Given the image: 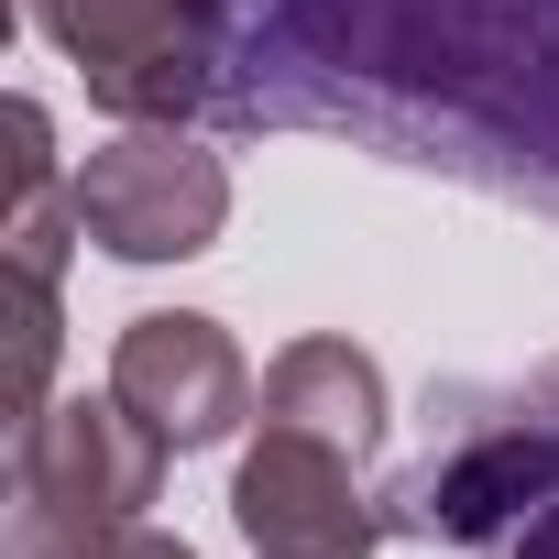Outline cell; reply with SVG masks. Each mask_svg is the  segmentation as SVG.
Wrapping results in <instances>:
<instances>
[{
    "mask_svg": "<svg viewBox=\"0 0 559 559\" xmlns=\"http://www.w3.org/2000/svg\"><path fill=\"white\" fill-rule=\"evenodd\" d=\"M78 230L110 263H198L230 230V165L187 121H121L78 165Z\"/></svg>",
    "mask_w": 559,
    "mask_h": 559,
    "instance_id": "7a4b0ae2",
    "label": "cell"
},
{
    "mask_svg": "<svg viewBox=\"0 0 559 559\" xmlns=\"http://www.w3.org/2000/svg\"><path fill=\"white\" fill-rule=\"evenodd\" d=\"M165 439L121 395H67L12 428V559H78L88 537L132 526L165 493Z\"/></svg>",
    "mask_w": 559,
    "mask_h": 559,
    "instance_id": "6da1fadb",
    "label": "cell"
},
{
    "mask_svg": "<svg viewBox=\"0 0 559 559\" xmlns=\"http://www.w3.org/2000/svg\"><path fill=\"white\" fill-rule=\"evenodd\" d=\"M56 352H67V308H56V274H12V384H0L12 428H34V417L56 406Z\"/></svg>",
    "mask_w": 559,
    "mask_h": 559,
    "instance_id": "ba28073f",
    "label": "cell"
},
{
    "mask_svg": "<svg viewBox=\"0 0 559 559\" xmlns=\"http://www.w3.org/2000/svg\"><path fill=\"white\" fill-rule=\"evenodd\" d=\"M559 493V428L537 417V395L515 417H472L439 461H417L384 493L395 537H450V548H515Z\"/></svg>",
    "mask_w": 559,
    "mask_h": 559,
    "instance_id": "277c9868",
    "label": "cell"
},
{
    "mask_svg": "<svg viewBox=\"0 0 559 559\" xmlns=\"http://www.w3.org/2000/svg\"><path fill=\"white\" fill-rule=\"evenodd\" d=\"M526 395H537V417L559 428V362H537V384H526Z\"/></svg>",
    "mask_w": 559,
    "mask_h": 559,
    "instance_id": "8fae6325",
    "label": "cell"
},
{
    "mask_svg": "<svg viewBox=\"0 0 559 559\" xmlns=\"http://www.w3.org/2000/svg\"><path fill=\"white\" fill-rule=\"evenodd\" d=\"M78 559H198L176 526H154V515H132V526H110V537H88Z\"/></svg>",
    "mask_w": 559,
    "mask_h": 559,
    "instance_id": "30bf717a",
    "label": "cell"
},
{
    "mask_svg": "<svg viewBox=\"0 0 559 559\" xmlns=\"http://www.w3.org/2000/svg\"><path fill=\"white\" fill-rule=\"evenodd\" d=\"M78 176H56V121H45V99H12V209L23 198H67Z\"/></svg>",
    "mask_w": 559,
    "mask_h": 559,
    "instance_id": "9c48e42d",
    "label": "cell"
},
{
    "mask_svg": "<svg viewBox=\"0 0 559 559\" xmlns=\"http://www.w3.org/2000/svg\"><path fill=\"white\" fill-rule=\"evenodd\" d=\"M230 526L252 537V559H373L395 537L384 493H362L352 450H330L308 428H274V417L230 472Z\"/></svg>",
    "mask_w": 559,
    "mask_h": 559,
    "instance_id": "5b68a950",
    "label": "cell"
},
{
    "mask_svg": "<svg viewBox=\"0 0 559 559\" xmlns=\"http://www.w3.org/2000/svg\"><path fill=\"white\" fill-rule=\"evenodd\" d=\"M23 23L88 78V110L110 121H198L209 99L198 0H23Z\"/></svg>",
    "mask_w": 559,
    "mask_h": 559,
    "instance_id": "3957f363",
    "label": "cell"
},
{
    "mask_svg": "<svg viewBox=\"0 0 559 559\" xmlns=\"http://www.w3.org/2000/svg\"><path fill=\"white\" fill-rule=\"evenodd\" d=\"M110 395L187 461V450H219V439L241 428L252 362H241V341H230L209 308H143V319H121V341H110Z\"/></svg>",
    "mask_w": 559,
    "mask_h": 559,
    "instance_id": "8992f818",
    "label": "cell"
},
{
    "mask_svg": "<svg viewBox=\"0 0 559 559\" xmlns=\"http://www.w3.org/2000/svg\"><path fill=\"white\" fill-rule=\"evenodd\" d=\"M263 417L274 428H308V439H330V450H352V461H373L384 450V428H395V395H384V362L362 352V341H286L263 362Z\"/></svg>",
    "mask_w": 559,
    "mask_h": 559,
    "instance_id": "52a82bcc",
    "label": "cell"
},
{
    "mask_svg": "<svg viewBox=\"0 0 559 559\" xmlns=\"http://www.w3.org/2000/svg\"><path fill=\"white\" fill-rule=\"evenodd\" d=\"M198 12H230V0H198Z\"/></svg>",
    "mask_w": 559,
    "mask_h": 559,
    "instance_id": "7c38bea8",
    "label": "cell"
}]
</instances>
